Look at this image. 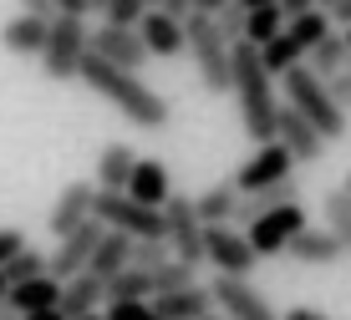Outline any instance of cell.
<instances>
[{
  "mask_svg": "<svg viewBox=\"0 0 351 320\" xmlns=\"http://www.w3.org/2000/svg\"><path fill=\"white\" fill-rule=\"evenodd\" d=\"M82 82H87L97 97H107L128 122H138V127H148V132H163L168 122H173V107H168L163 92H153L138 71H123V66H112V61H102L97 51H87V61H82Z\"/></svg>",
  "mask_w": 351,
  "mask_h": 320,
  "instance_id": "cell-1",
  "label": "cell"
},
{
  "mask_svg": "<svg viewBox=\"0 0 351 320\" xmlns=\"http://www.w3.org/2000/svg\"><path fill=\"white\" fill-rule=\"evenodd\" d=\"M234 102L250 143H280V102H275V71L265 66L255 41L234 46Z\"/></svg>",
  "mask_w": 351,
  "mask_h": 320,
  "instance_id": "cell-2",
  "label": "cell"
},
{
  "mask_svg": "<svg viewBox=\"0 0 351 320\" xmlns=\"http://www.w3.org/2000/svg\"><path fill=\"white\" fill-rule=\"evenodd\" d=\"M280 92H285V102H290V107H300V112L316 122V127H321L331 143H346V132H351V122H346V117H351V112H346L341 102H336L331 82L311 71V61H300V66H290V71H285V77H280Z\"/></svg>",
  "mask_w": 351,
  "mask_h": 320,
  "instance_id": "cell-3",
  "label": "cell"
},
{
  "mask_svg": "<svg viewBox=\"0 0 351 320\" xmlns=\"http://www.w3.org/2000/svg\"><path fill=\"white\" fill-rule=\"evenodd\" d=\"M189 56H193V71H199L209 97L234 92V46L224 41L214 16H189Z\"/></svg>",
  "mask_w": 351,
  "mask_h": 320,
  "instance_id": "cell-4",
  "label": "cell"
},
{
  "mask_svg": "<svg viewBox=\"0 0 351 320\" xmlns=\"http://www.w3.org/2000/svg\"><path fill=\"white\" fill-rule=\"evenodd\" d=\"M92 51V31L82 16H56L51 21V41L41 51L46 82H82V61Z\"/></svg>",
  "mask_w": 351,
  "mask_h": 320,
  "instance_id": "cell-5",
  "label": "cell"
},
{
  "mask_svg": "<svg viewBox=\"0 0 351 320\" xmlns=\"http://www.w3.org/2000/svg\"><path fill=\"white\" fill-rule=\"evenodd\" d=\"M97 219L117 234H132V239H168V224H163V208H148L138 204L132 193H107L97 188Z\"/></svg>",
  "mask_w": 351,
  "mask_h": 320,
  "instance_id": "cell-6",
  "label": "cell"
},
{
  "mask_svg": "<svg viewBox=\"0 0 351 320\" xmlns=\"http://www.w3.org/2000/svg\"><path fill=\"white\" fill-rule=\"evenodd\" d=\"M163 224H168V244L184 264H209V244H204V219H199V199L189 193H173L163 204Z\"/></svg>",
  "mask_w": 351,
  "mask_h": 320,
  "instance_id": "cell-7",
  "label": "cell"
},
{
  "mask_svg": "<svg viewBox=\"0 0 351 320\" xmlns=\"http://www.w3.org/2000/svg\"><path fill=\"white\" fill-rule=\"evenodd\" d=\"M285 178H295V153H290L285 143H255V153L239 163V193H260V188H270V183H285Z\"/></svg>",
  "mask_w": 351,
  "mask_h": 320,
  "instance_id": "cell-8",
  "label": "cell"
},
{
  "mask_svg": "<svg viewBox=\"0 0 351 320\" xmlns=\"http://www.w3.org/2000/svg\"><path fill=\"white\" fill-rule=\"evenodd\" d=\"M92 219H97V178H71L56 193L51 214H46V229H51V239H66V234H77Z\"/></svg>",
  "mask_w": 351,
  "mask_h": 320,
  "instance_id": "cell-9",
  "label": "cell"
},
{
  "mask_svg": "<svg viewBox=\"0 0 351 320\" xmlns=\"http://www.w3.org/2000/svg\"><path fill=\"white\" fill-rule=\"evenodd\" d=\"M204 244H209V264L219 269V275L250 280V269L260 264L250 234H239V229H229V224H204Z\"/></svg>",
  "mask_w": 351,
  "mask_h": 320,
  "instance_id": "cell-10",
  "label": "cell"
},
{
  "mask_svg": "<svg viewBox=\"0 0 351 320\" xmlns=\"http://www.w3.org/2000/svg\"><path fill=\"white\" fill-rule=\"evenodd\" d=\"M306 204H285V208H275V214H265L255 229H245L250 234V244H255V254L260 260H270V254H290V244H295V234H306Z\"/></svg>",
  "mask_w": 351,
  "mask_h": 320,
  "instance_id": "cell-11",
  "label": "cell"
},
{
  "mask_svg": "<svg viewBox=\"0 0 351 320\" xmlns=\"http://www.w3.org/2000/svg\"><path fill=\"white\" fill-rule=\"evenodd\" d=\"M102 239H107V224H102V219H92V224H82L77 234L56 239V249H51V275H56V280L87 275L92 260H97V244H102Z\"/></svg>",
  "mask_w": 351,
  "mask_h": 320,
  "instance_id": "cell-12",
  "label": "cell"
},
{
  "mask_svg": "<svg viewBox=\"0 0 351 320\" xmlns=\"http://www.w3.org/2000/svg\"><path fill=\"white\" fill-rule=\"evenodd\" d=\"M92 51L102 61H112V66H123V71H143V61L153 56L138 26H112V21H102L92 31Z\"/></svg>",
  "mask_w": 351,
  "mask_h": 320,
  "instance_id": "cell-13",
  "label": "cell"
},
{
  "mask_svg": "<svg viewBox=\"0 0 351 320\" xmlns=\"http://www.w3.org/2000/svg\"><path fill=\"white\" fill-rule=\"evenodd\" d=\"M209 290H214V300H219V310L229 320H285V315H275V305L265 300V290H255L239 275H219Z\"/></svg>",
  "mask_w": 351,
  "mask_h": 320,
  "instance_id": "cell-14",
  "label": "cell"
},
{
  "mask_svg": "<svg viewBox=\"0 0 351 320\" xmlns=\"http://www.w3.org/2000/svg\"><path fill=\"white\" fill-rule=\"evenodd\" d=\"M280 143L295 153V163H321L326 147H331V138H326V132L300 112V107H290V102L280 107Z\"/></svg>",
  "mask_w": 351,
  "mask_h": 320,
  "instance_id": "cell-15",
  "label": "cell"
},
{
  "mask_svg": "<svg viewBox=\"0 0 351 320\" xmlns=\"http://www.w3.org/2000/svg\"><path fill=\"white\" fill-rule=\"evenodd\" d=\"M51 21H56V16H31V10H16V16L0 26V46H5L10 56H36V61H41L46 41H51Z\"/></svg>",
  "mask_w": 351,
  "mask_h": 320,
  "instance_id": "cell-16",
  "label": "cell"
},
{
  "mask_svg": "<svg viewBox=\"0 0 351 320\" xmlns=\"http://www.w3.org/2000/svg\"><path fill=\"white\" fill-rule=\"evenodd\" d=\"M143 41H148V51L153 56H184L189 51V21H173V16H168V10H158V5H153L148 10V16H143Z\"/></svg>",
  "mask_w": 351,
  "mask_h": 320,
  "instance_id": "cell-17",
  "label": "cell"
},
{
  "mask_svg": "<svg viewBox=\"0 0 351 320\" xmlns=\"http://www.w3.org/2000/svg\"><path fill=\"white\" fill-rule=\"evenodd\" d=\"M153 310L163 320H209L219 310L209 285H189V290H168V295H153Z\"/></svg>",
  "mask_w": 351,
  "mask_h": 320,
  "instance_id": "cell-18",
  "label": "cell"
},
{
  "mask_svg": "<svg viewBox=\"0 0 351 320\" xmlns=\"http://www.w3.org/2000/svg\"><path fill=\"white\" fill-rule=\"evenodd\" d=\"M138 163H143V158L132 153L128 143H102V153H97V188L128 193V183H132V173H138Z\"/></svg>",
  "mask_w": 351,
  "mask_h": 320,
  "instance_id": "cell-19",
  "label": "cell"
},
{
  "mask_svg": "<svg viewBox=\"0 0 351 320\" xmlns=\"http://www.w3.org/2000/svg\"><path fill=\"white\" fill-rule=\"evenodd\" d=\"M102 305H107V280L97 275V269H87V275H77V280H62V310H66V320L97 315Z\"/></svg>",
  "mask_w": 351,
  "mask_h": 320,
  "instance_id": "cell-20",
  "label": "cell"
},
{
  "mask_svg": "<svg viewBox=\"0 0 351 320\" xmlns=\"http://www.w3.org/2000/svg\"><path fill=\"white\" fill-rule=\"evenodd\" d=\"M128 193H132L138 204H148V208H163L168 199H173V178H168V163H163V158H143L138 173H132V183H128Z\"/></svg>",
  "mask_w": 351,
  "mask_h": 320,
  "instance_id": "cell-21",
  "label": "cell"
},
{
  "mask_svg": "<svg viewBox=\"0 0 351 320\" xmlns=\"http://www.w3.org/2000/svg\"><path fill=\"white\" fill-rule=\"evenodd\" d=\"M290 254H295L300 264H311V269H331L341 254H351L341 239H336L331 229H306V234H295V244H290Z\"/></svg>",
  "mask_w": 351,
  "mask_h": 320,
  "instance_id": "cell-22",
  "label": "cell"
},
{
  "mask_svg": "<svg viewBox=\"0 0 351 320\" xmlns=\"http://www.w3.org/2000/svg\"><path fill=\"white\" fill-rule=\"evenodd\" d=\"M10 305H16L21 315L56 310V305H62V280H56V275H41V280H26V285H10Z\"/></svg>",
  "mask_w": 351,
  "mask_h": 320,
  "instance_id": "cell-23",
  "label": "cell"
},
{
  "mask_svg": "<svg viewBox=\"0 0 351 320\" xmlns=\"http://www.w3.org/2000/svg\"><path fill=\"white\" fill-rule=\"evenodd\" d=\"M239 204H245L239 183H234V178H224V183H214V188H204V193H199V219H204V224H229V219L239 214Z\"/></svg>",
  "mask_w": 351,
  "mask_h": 320,
  "instance_id": "cell-24",
  "label": "cell"
},
{
  "mask_svg": "<svg viewBox=\"0 0 351 320\" xmlns=\"http://www.w3.org/2000/svg\"><path fill=\"white\" fill-rule=\"evenodd\" d=\"M132 249H138V239H132V234H117V229H107V239L97 244V260H92V269H97L102 280L123 275V269H132Z\"/></svg>",
  "mask_w": 351,
  "mask_h": 320,
  "instance_id": "cell-25",
  "label": "cell"
},
{
  "mask_svg": "<svg viewBox=\"0 0 351 320\" xmlns=\"http://www.w3.org/2000/svg\"><path fill=\"white\" fill-rule=\"evenodd\" d=\"M306 61H311V71H316V77L336 82V77H341V71L351 66V41H346V31H331V36H326V41H321Z\"/></svg>",
  "mask_w": 351,
  "mask_h": 320,
  "instance_id": "cell-26",
  "label": "cell"
},
{
  "mask_svg": "<svg viewBox=\"0 0 351 320\" xmlns=\"http://www.w3.org/2000/svg\"><path fill=\"white\" fill-rule=\"evenodd\" d=\"M128 300H153V275L138 264L107 280V305H128Z\"/></svg>",
  "mask_w": 351,
  "mask_h": 320,
  "instance_id": "cell-27",
  "label": "cell"
},
{
  "mask_svg": "<svg viewBox=\"0 0 351 320\" xmlns=\"http://www.w3.org/2000/svg\"><path fill=\"white\" fill-rule=\"evenodd\" d=\"M285 26H290L285 5H265V10H250V36H245V41H255V46H270L275 36H285Z\"/></svg>",
  "mask_w": 351,
  "mask_h": 320,
  "instance_id": "cell-28",
  "label": "cell"
},
{
  "mask_svg": "<svg viewBox=\"0 0 351 320\" xmlns=\"http://www.w3.org/2000/svg\"><path fill=\"white\" fill-rule=\"evenodd\" d=\"M321 208H326V229H331L336 239L351 249V193H346V188H331V193L321 199Z\"/></svg>",
  "mask_w": 351,
  "mask_h": 320,
  "instance_id": "cell-29",
  "label": "cell"
},
{
  "mask_svg": "<svg viewBox=\"0 0 351 320\" xmlns=\"http://www.w3.org/2000/svg\"><path fill=\"white\" fill-rule=\"evenodd\" d=\"M260 51H265V66H270V71H275V77H285V71H290V66H300V56H306V46H300V41H295V36H290V31H285V36H275V41H270V46H260Z\"/></svg>",
  "mask_w": 351,
  "mask_h": 320,
  "instance_id": "cell-30",
  "label": "cell"
},
{
  "mask_svg": "<svg viewBox=\"0 0 351 320\" xmlns=\"http://www.w3.org/2000/svg\"><path fill=\"white\" fill-rule=\"evenodd\" d=\"M41 275H51V254H41V249H26V254H16V260L5 264L10 285H26V280H41Z\"/></svg>",
  "mask_w": 351,
  "mask_h": 320,
  "instance_id": "cell-31",
  "label": "cell"
},
{
  "mask_svg": "<svg viewBox=\"0 0 351 320\" xmlns=\"http://www.w3.org/2000/svg\"><path fill=\"white\" fill-rule=\"evenodd\" d=\"M189 285H199V280H193V264H184V260H168L163 269H153V295L189 290Z\"/></svg>",
  "mask_w": 351,
  "mask_h": 320,
  "instance_id": "cell-32",
  "label": "cell"
},
{
  "mask_svg": "<svg viewBox=\"0 0 351 320\" xmlns=\"http://www.w3.org/2000/svg\"><path fill=\"white\" fill-rule=\"evenodd\" d=\"M168 260H178L168 239H143L138 249H132V264H138V269H148V275H153V269H163Z\"/></svg>",
  "mask_w": 351,
  "mask_h": 320,
  "instance_id": "cell-33",
  "label": "cell"
},
{
  "mask_svg": "<svg viewBox=\"0 0 351 320\" xmlns=\"http://www.w3.org/2000/svg\"><path fill=\"white\" fill-rule=\"evenodd\" d=\"M148 0H107L102 5V21H112V26H143V16H148Z\"/></svg>",
  "mask_w": 351,
  "mask_h": 320,
  "instance_id": "cell-34",
  "label": "cell"
},
{
  "mask_svg": "<svg viewBox=\"0 0 351 320\" xmlns=\"http://www.w3.org/2000/svg\"><path fill=\"white\" fill-rule=\"evenodd\" d=\"M214 21H219V31H224L229 46H239V41L250 36V5H239V0H234V5H224Z\"/></svg>",
  "mask_w": 351,
  "mask_h": 320,
  "instance_id": "cell-35",
  "label": "cell"
},
{
  "mask_svg": "<svg viewBox=\"0 0 351 320\" xmlns=\"http://www.w3.org/2000/svg\"><path fill=\"white\" fill-rule=\"evenodd\" d=\"M107 320H163L153 310V300H128V305H107Z\"/></svg>",
  "mask_w": 351,
  "mask_h": 320,
  "instance_id": "cell-36",
  "label": "cell"
},
{
  "mask_svg": "<svg viewBox=\"0 0 351 320\" xmlns=\"http://www.w3.org/2000/svg\"><path fill=\"white\" fill-rule=\"evenodd\" d=\"M26 249H31V239L21 229H0V269L16 260V254H26Z\"/></svg>",
  "mask_w": 351,
  "mask_h": 320,
  "instance_id": "cell-37",
  "label": "cell"
},
{
  "mask_svg": "<svg viewBox=\"0 0 351 320\" xmlns=\"http://www.w3.org/2000/svg\"><path fill=\"white\" fill-rule=\"evenodd\" d=\"M331 92H336V102H341V107H346V112H351V66H346V71H341V77H336V82H331Z\"/></svg>",
  "mask_w": 351,
  "mask_h": 320,
  "instance_id": "cell-38",
  "label": "cell"
},
{
  "mask_svg": "<svg viewBox=\"0 0 351 320\" xmlns=\"http://www.w3.org/2000/svg\"><path fill=\"white\" fill-rule=\"evenodd\" d=\"M158 10H168L173 21H189L193 16V0H158Z\"/></svg>",
  "mask_w": 351,
  "mask_h": 320,
  "instance_id": "cell-39",
  "label": "cell"
},
{
  "mask_svg": "<svg viewBox=\"0 0 351 320\" xmlns=\"http://www.w3.org/2000/svg\"><path fill=\"white\" fill-rule=\"evenodd\" d=\"M51 5H56V16H87L92 0H51Z\"/></svg>",
  "mask_w": 351,
  "mask_h": 320,
  "instance_id": "cell-40",
  "label": "cell"
},
{
  "mask_svg": "<svg viewBox=\"0 0 351 320\" xmlns=\"http://www.w3.org/2000/svg\"><path fill=\"white\" fill-rule=\"evenodd\" d=\"M285 320H331L326 310H316V305H290L285 310Z\"/></svg>",
  "mask_w": 351,
  "mask_h": 320,
  "instance_id": "cell-41",
  "label": "cell"
},
{
  "mask_svg": "<svg viewBox=\"0 0 351 320\" xmlns=\"http://www.w3.org/2000/svg\"><path fill=\"white\" fill-rule=\"evenodd\" d=\"M224 5H234V0H193V16H219Z\"/></svg>",
  "mask_w": 351,
  "mask_h": 320,
  "instance_id": "cell-42",
  "label": "cell"
},
{
  "mask_svg": "<svg viewBox=\"0 0 351 320\" xmlns=\"http://www.w3.org/2000/svg\"><path fill=\"white\" fill-rule=\"evenodd\" d=\"M21 10H31V16H56V5L51 0H16Z\"/></svg>",
  "mask_w": 351,
  "mask_h": 320,
  "instance_id": "cell-43",
  "label": "cell"
},
{
  "mask_svg": "<svg viewBox=\"0 0 351 320\" xmlns=\"http://www.w3.org/2000/svg\"><path fill=\"white\" fill-rule=\"evenodd\" d=\"M280 5H285V16H306V10H316L321 0H280Z\"/></svg>",
  "mask_w": 351,
  "mask_h": 320,
  "instance_id": "cell-44",
  "label": "cell"
},
{
  "mask_svg": "<svg viewBox=\"0 0 351 320\" xmlns=\"http://www.w3.org/2000/svg\"><path fill=\"white\" fill-rule=\"evenodd\" d=\"M26 320H66V310L56 305V310H36V315H26Z\"/></svg>",
  "mask_w": 351,
  "mask_h": 320,
  "instance_id": "cell-45",
  "label": "cell"
},
{
  "mask_svg": "<svg viewBox=\"0 0 351 320\" xmlns=\"http://www.w3.org/2000/svg\"><path fill=\"white\" fill-rule=\"evenodd\" d=\"M0 320H26V315H21L16 305H10V300H0Z\"/></svg>",
  "mask_w": 351,
  "mask_h": 320,
  "instance_id": "cell-46",
  "label": "cell"
},
{
  "mask_svg": "<svg viewBox=\"0 0 351 320\" xmlns=\"http://www.w3.org/2000/svg\"><path fill=\"white\" fill-rule=\"evenodd\" d=\"M239 5H250V10H265V5H280V0H239Z\"/></svg>",
  "mask_w": 351,
  "mask_h": 320,
  "instance_id": "cell-47",
  "label": "cell"
},
{
  "mask_svg": "<svg viewBox=\"0 0 351 320\" xmlns=\"http://www.w3.org/2000/svg\"><path fill=\"white\" fill-rule=\"evenodd\" d=\"M0 300H10V280H5V269H0Z\"/></svg>",
  "mask_w": 351,
  "mask_h": 320,
  "instance_id": "cell-48",
  "label": "cell"
},
{
  "mask_svg": "<svg viewBox=\"0 0 351 320\" xmlns=\"http://www.w3.org/2000/svg\"><path fill=\"white\" fill-rule=\"evenodd\" d=\"M336 5H346V0H321V10H336Z\"/></svg>",
  "mask_w": 351,
  "mask_h": 320,
  "instance_id": "cell-49",
  "label": "cell"
},
{
  "mask_svg": "<svg viewBox=\"0 0 351 320\" xmlns=\"http://www.w3.org/2000/svg\"><path fill=\"white\" fill-rule=\"evenodd\" d=\"M77 320H107V310H97V315H77Z\"/></svg>",
  "mask_w": 351,
  "mask_h": 320,
  "instance_id": "cell-50",
  "label": "cell"
},
{
  "mask_svg": "<svg viewBox=\"0 0 351 320\" xmlns=\"http://www.w3.org/2000/svg\"><path fill=\"white\" fill-rule=\"evenodd\" d=\"M209 320H229V315H224V310H214V315H209Z\"/></svg>",
  "mask_w": 351,
  "mask_h": 320,
  "instance_id": "cell-51",
  "label": "cell"
},
{
  "mask_svg": "<svg viewBox=\"0 0 351 320\" xmlns=\"http://www.w3.org/2000/svg\"><path fill=\"white\" fill-rule=\"evenodd\" d=\"M102 5H107V0H92V10H102Z\"/></svg>",
  "mask_w": 351,
  "mask_h": 320,
  "instance_id": "cell-52",
  "label": "cell"
},
{
  "mask_svg": "<svg viewBox=\"0 0 351 320\" xmlns=\"http://www.w3.org/2000/svg\"><path fill=\"white\" fill-rule=\"evenodd\" d=\"M341 188H346V193H351V173H346V183H341Z\"/></svg>",
  "mask_w": 351,
  "mask_h": 320,
  "instance_id": "cell-53",
  "label": "cell"
},
{
  "mask_svg": "<svg viewBox=\"0 0 351 320\" xmlns=\"http://www.w3.org/2000/svg\"><path fill=\"white\" fill-rule=\"evenodd\" d=\"M346 41H351V26H346Z\"/></svg>",
  "mask_w": 351,
  "mask_h": 320,
  "instance_id": "cell-54",
  "label": "cell"
},
{
  "mask_svg": "<svg viewBox=\"0 0 351 320\" xmlns=\"http://www.w3.org/2000/svg\"><path fill=\"white\" fill-rule=\"evenodd\" d=\"M148 5H158V0H148Z\"/></svg>",
  "mask_w": 351,
  "mask_h": 320,
  "instance_id": "cell-55",
  "label": "cell"
}]
</instances>
